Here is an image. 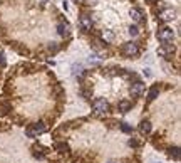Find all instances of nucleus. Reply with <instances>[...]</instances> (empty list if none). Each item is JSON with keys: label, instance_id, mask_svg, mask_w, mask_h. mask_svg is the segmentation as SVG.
Wrapping results in <instances>:
<instances>
[{"label": "nucleus", "instance_id": "obj_8", "mask_svg": "<svg viewBox=\"0 0 181 163\" xmlns=\"http://www.w3.org/2000/svg\"><path fill=\"white\" fill-rule=\"evenodd\" d=\"M151 128H153V126H151V121H149V119H143V121L139 123V126H138V129H139V133L143 136L149 135V133H151Z\"/></svg>", "mask_w": 181, "mask_h": 163}, {"label": "nucleus", "instance_id": "obj_31", "mask_svg": "<svg viewBox=\"0 0 181 163\" xmlns=\"http://www.w3.org/2000/svg\"><path fill=\"white\" fill-rule=\"evenodd\" d=\"M74 2H79V0H74Z\"/></svg>", "mask_w": 181, "mask_h": 163}, {"label": "nucleus", "instance_id": "obj_29", "mask_svg": "<svg viewBox=\"0 0 181 163\" xmlns=\"http://www.w3.org/2000/svg\"><path fill=\"white\" fill-rule=\"evenodd\" d=\"M107 163H116V162H114V160H111V162H107Z\"/></svg>", "mask_w": 181, "mask_h": 163}, {"label": "nucleus", "instance_id": "obj_16", "mask_svg": "<svg viewBox=\"0 0 181 163\" xmlns=\"http://www.w3.org/2000/svg\"><path fill=\"white\" fill-rule=\"evenodd\" d=\"M168 156L178 162V160H180V148H178V146H169V148H168Z\"/></svg>", "mask_w": 181, "mask_h": 163}, {"label": "nucleus", "instance_id": "obj_6", "mask_svg": "<svg viewBox=\"0 0 181 163\" xmlns=\"http://www.w3.org/2000/svg\"><path fill=\"white\" fill-rule=\"evenodd\" d=\"M174 17H176V10H174L173 7L163 8L159 12V15H158V19H159L161 22H171V20H174Z\"/></svg>", "mask_w": 181, "mask_h": 163}, {"label": "nucleus", "instance_id": "obj_23", "mask_svg": "<svg viewBox=\"0 0 181 163\" xmlns=\"http://www.w3.org/2000/svg\"><path fill=\"white\" fill-rule=\"evenodd\" d=\"M80 94L84 96L86 99H91V96H92V89H86V88H82V91H80Z\"/></svg>", "mask_w": 181, "mask_h": 163}, {"label": "nucleus", "instance_id": "obj_5", "mask_svg": "<svg viewBox=\"0 0 181 163\" xmlns=\"http://www.w3.org/2000/svg\"><path fill=\"white\" fill-rule=\"evenodd\" d=\"M174 51H176L174 44H163V46L158 49V54H159L161 57H164L166 61H171V59H173Z\"/></svg>", "mask_w": 181, "mask_h": 163}, {"label": "nucleus", "instance_id": "obj_26", "mask_svg": "<svg viewBox=\"0 0 181 163\" xmlns=\"http://www.w3.org/2000/svg\"><path fill=\"white\" fill-rule=\"evenodd\" d=\"M10 129V124H7V123H2L0 121V131H8Z\"/></svg>", "mask_w": 181, "mask_h": 163}, {"label": "nucleus", "instance_id": "obj_18", "mask_svg": "<svg viewBox=\"0 0 181 163\" xmlns=\"http://www.w3.org/2000/svg\"><path fill=\"white\" fill-rule=\"evenodd\" d=\"M54 148L57 150V151H59V153H69V145H67L66 141H59V143H55V146H54Z\"/></svg>", "mask_w": 181, "mask_h": 163}, {"label": "nucleus", "instance_id": "obj_3", "mask_svg": "<svg viewBox=\"0 0 181 163\" xmlns=\"http://www.w3.org/2000/svg\"><path fill=\"white\" fill-rule=\"evenodd\" d=\"M158 39H159L163 44H171L174 41V30L171 27H159L158 30Z\"/></svg>", "mask_w": 181, "mask_h": 163}, {"label": "nucleus", "instance_id": "obj_25", "mask_svg": "<svg viewBox=\"0 0 181 163\" xmlns=\"http://www.w3.org/2000/svg\"><path fill=\"white\" fill-rule=\"evenodd\" d=\"M127 143H129V146H133V148H138V146H139V141H138L136 138H131Z\"/></svg>", "mask_w": 181, "mask_h": 163}, {"label": "nucleus", "instance_id": "obj_4", "mask_svg": "<svg viewBox=\"0 0 181 163\" xmlns=\"http://www.w3.org/2000/svg\"><path fill=\"white\" fill-rule=\"evenodd\" d=\"M92 25H94V22H92V17L91 15H87V14L79 15V27L82 32H91L92 30Z\"/></svg>", "mask_w": 181, "mask_h": 163}, {"label": "nucleus", "instance_id": "obj_9", "mask_svg": "<svg viewBox=\"0 0 181 163\" xmlns=\"http://www.w3.org/2000/svg\"><path fill=\"white\" fill-rule=\"evenodd\" d=\"M129 15H131V19H133L134 22H138V24L144 20V14H143V10H141V8H138V7H133V8H131Z\"/></svg>", "mask_w": 181, "mask_h": 163}, {"label": "nucleus", "instance_id": "obj_7", "mask_svg": "<svg viewBox=\"0 0 181 163\" xmlns=\"http://www.w3.org/2000/svg\"><path fill=\"white\" fill-rule=\"evenodd\" d=\"M144 91H146V84L143 81H134L133 84H131V96H134V98L143 96Z\"/></svg>", "mask_w": 181, "mask_h": 163}, {"label": "nucleus", "instance_id": "obj_27", "mask_svg": "<svg viewBox=\"0 0 181 163\" xmlns=\"http://www.w3.org/2000/svg\"><path fill=\"white\" fill-rule=\"evenodd\" d=\"M3 66H5V56L0 52V67H3Z\"/></svg>", "mask_w": 181, "mask_h": 163}, {"label": "nucleus", "instance_id": "obj_11", "mask_svg": "<svg viewBox=\"0 0 181 163\" xmlns=\"http://www.w3.org/2000/svg\"><path fill=\"white\" fill-rule=\"evenodd\" d=\"M159 91H161V89H159V86H158V84L151 86V88H149V91H147V101H149V103L154 101V99L159 96Z\"/></svg>", "mask_w": 181, "mask_h": 163}, {"label": "nucleus", "instance_id": "obj_24", "mask_svg": "<svg viewBox=\"0 0 181 163\" xmlns=\"http://www.w3.org/2000/svg\"><path fill=\"white\" fill-rule=\"evenodd\" d=\"M129 34L133 35V37H136V35L139 34V29L136 27V25H131V27H129Z\"/></svg>", "mask_w": 181, "mask_h": 163}, {"label": "nucleus", "instance_id": "obj_22", "mask_svg": "<svg viewBox=\"0 0 181 163\" xmlns=\"http://www.w3.org/2000/svg\"><path fill=\"white\" fill-rule=\"evenodd\" d=\"M25 135L29 136V138H37V136H39V135H37V133H35V131L32 129V126H30V124H29V126L25 128Z\"/></svg>", "mask_w": 181, "mask_h": 163}, {"label": "nucleus", "instance_id": "obj_28", "mask_svg": "<svg viewBox=\"0 0 181 163\" xmlns=\"http://www.w3.org/2000/svg\"><path fill=\"white\" fill-rule=\"evenodd\" d=\"M94 2L96 0H86V5H94Z\"/></svg>", "mask_w": 181, "mask_h": 163}, {"label": "nucleus", "instance_id": "obj_10", "mask_svg": "<svg viewBox=\"0 0 181 163\" xmlns=\"http://www.w3.org/2000/svg\"><path fill=\"white\" fill-rule=\"evenodd\" d=\"M45 153H47V150L44 148V146H40V145H34V146H32V155H34V158L42 160V158L45 156Z\"/></svg>", "mask_w": 181, "mask_h": 163}, {"label": "nucleus", "instance_id": "obj_1", "mask_svg": "<svg viewBox=\"0 0 181 163\" xmlns=\"http://www.w3.org/2000/svg\"><path fill=\"white\" fill-rule=\"evenodd\" d=\"M121 52H122V56H126V57H129V59H133V57H136V56H139V46H138V42H126V44H122V47H121Z\"/></svg>", "mask_w": 181, "mask_h": 163}, {"label": "nucleus", "instance_id": "obj_32", "mask_svg": "<svg viewBox=\"0 0 181 163\" xmlns=\"http://www.w3.org/2000/svg\"><path fill=\"white\" fill-rule=\"evenodd\" d=\"M0 4H2V0H0Z\"/></svg>", "mask_w": 181, "mask_h": 163}, {"label": "nucleus", "instance_id": "obj_2", "mask_svg": "<svg viewBox=\"0 0 181 163\" xmlns=\"http://www.w3.org/2000/svg\"><path fill=\"white\" fill-rule=\"evenodd\" d=\"M92 109L96 115H106V113H109L111 106H109V103L104 98H97V99L92 101Z\"/></svg>", "mask_w": 181, "mask_h": 163}, {"label": "nucleus", "instance_id": "obj_15", "mask_svg": "<svg viewBox=\"0 0 181 163\" xmlns=\"http://www.w3.org/2000/svg\"><path fill=\"white\" fill-rule=\"evenodd\" d=\"M57 34H59V35H62V37L69 35V25H67V22H66V24H64V22L57 24Z\"/></svg>", "mask_w": 181, "mask_h": 163}, {"label": "nucleus", "instance_id": "obj_12", "mask_svg": "<svg viewBox=\"0 0 181 163\" xmlns=\"http://www.w3.org/2000/svg\"><path fill=\"white\" fill-rule=\"evenodd\" d=\"M30 126H32V129L37 133V135H42V133L47 131V126H45L44 121H37V123H34V124H30Z\"/></svg>", "mask_w": 181, "mask_h": 163}, {"label": "nucleus", "instance_id": "obj_30", "mask_svg": "<svg viewBox=\"0 0 181 163\" xmlns=\"http://www.w3.org/2000/svg\"><path fill=\"white\" fill-rule=\"evenodd\" d=\"M147 2H156V0H147Z\"/></svg>", "mask_w": 181, "mask_h": 163}, {"label": "nucleus", "instance_id": "obj_13", "mask_svg": "<svg viewBox=\"0 0 181 163\" xmlns=\"http://www.w3.org/2000/svg\"><path fill=\"white\" fill-rule=\"evenodd\" d=\"M131 108H133V103H131V101H126V99H124V101L117 103V109H119L121 113H127Z\"/></svg>", "mask_w": 181, "mask_h": 163}, {"label": "nucleus", "instance_id": "obj_17", "mask_svg": "<svg viewBox=\"0 0 181 163\" xmlns=\"http://www.w3.org/2000/svg\"><path fill=\"white\" fill-rule=\"evenodd\" d=\"M12 111V104L7 101H0V115H8Z\"/></svg>", "mask_w": 181, "mask_h": 163}, {"label": "nucleus", "instance_id": "obj_21", "mask_svg": "<svg viewBox=\"0 0 181 163\" xmlns=\"http://www.w3.org/2000/svg\"><path fill=\"white\" fill-rule=\"evenodd\" d=\"M119 126H121V131H122V133H126V135L133 133V126H131V124H127V123H119Z\"/></svg>", "mask_w": 181, "mask_h": 163}, {"label": "nucleus", "instance_id": "obj_20", "mask_svg": "<svg viewBox=\"0 0 181 163\" xmlns=\"http://www.w3.org/2000/svg\"><path fill=\"white\" fill-rule=\"evenodd\" d=\"M47 51H49V52H52V54H55V52H59V51H60V46L57 44V42H49Z\"/></svg>", "mask_w": 181, "mask_h": 163}, {"label": "nucleus", "instance_id": "obj_14", "mask_svg": "<svg viewBox=\"0 0 181 163\" xmlns=\"http://www.w3.org/2000/svg\"><path fill=\"white\" fill-rule=\"evenodd\" d=\"M101 37H102V42H104V44H111V42L114 41V34L111 30H102V32H101Z\"/></svg>", "mask_w": 181, "mask_h": 163}, {"label": "nucleus", "instance_id": "obj_19", "mask_svg": "<svg viewBox=\"0 0 181 163\" xmlns=\"http://www.w3.org/2000/svg\"><path fill=\"white\" fill-rule=\"evenodd\" d=\"M10 46H12V47L15 49V51H17V52H19V54H22V56L29 54V51H27V47H24V46H22V44H20V42H12V44H10Z\"/></svg>", "mask_w": 181, "mask_h": 163}]
</instances>
